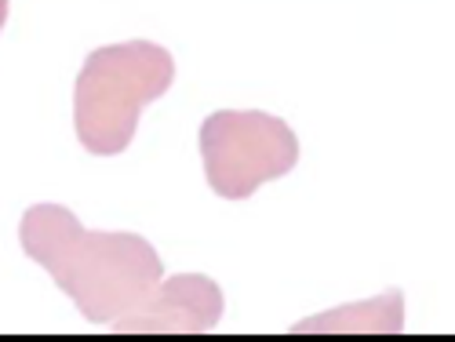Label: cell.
<instances>
[{"label": "cell", "mask_w": 455, "mask_h": 342, "mask_svg": "<svg viewBox=\"0 0 455 342\" xmlns=\"http://www.w3.org/2000/svg\"><path fill=\"white\" fill-rule=\"evenodd\" d=\"M19 244L92 324L121 321L164 281L146 237L84 230L62 204H33L19 222Z\"/></svg>", "instance_id": "1"}, {"label": "cell", "mask_w": 455, "mask_h": 342, "mask_svg": "<svg viewBox=\"0 0 455 342\" xmlns=\"http://www.w3.org/2000/svg\"><path fill=\"white\" fill-rule=\"evenodd\" d=\"M175 81V59L154 41L95 48L73 88V128L88 154L117 157L139 128V113Z\"/></svg>", "instance_id": "2"}, {"label": "cell", "mask_w": 455, "mask_h": 342, "mask_svg": "<svg viewBox=\"0 0 455 342\" xmlns=\"http://www.w3.org/2000/svg\"><path fill=\"white\" fill-rule=\"evenodd\" d=\"M201 161L219 197L244 201L299 164V139L270 113L219 109L201 124Z\"/></svg>", "instance_id": "3"}, {"label": "cell", "mask_w": 455, "mask_h": 342, "mask_svg": "<svg viewBox=\"0 0 455 342\" xmlns=\"http://www.w3.org/2000/svg\"><path fill=\"white\" fill-rule=\"evenodd\" d=\"M219 317V284L201 274H179L172 281H161L132 314L113 321V331H212Z\"/></svg>", "instance_id": "4"}, {"label": "cell", "mask_w": 455, "mask_h": 342, "mask_svg": "<svg viewBox=\"0 0 455 342\" xmlns=\"http://www.w3.org/2000/svg\"><path fill=\"white\" fill-rule=\"evenodd\" d=\"M404 321V302L401 291H390L383 298H368L357 306L331 310L324 317H310L295 324V331H401Z\"/></svg>", "instance_id": "5"}, {"label": "cell", "mask_w": 455, "mask_h": 342, "mask_svg": "<svg viewBox=\"0 0 455 342\" xmlns=\"http://www.w3.org/2000/svg\"><path fill=\"white\" fill-rule=\"evenodd\" d=\"M4 22H8V0H0V29H4Z\"/></svg>", "instance_id": "6"}]
</instances>
